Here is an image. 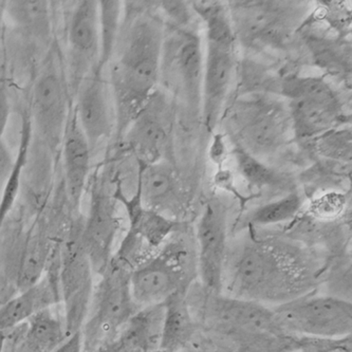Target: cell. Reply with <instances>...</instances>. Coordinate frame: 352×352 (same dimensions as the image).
<instances>
[{"mask_svg":"<svg viewBox=\"0 0 352 352\" xmlns=\"http://www.w3.org/2000/svg\"><path fill=\"white\" fill-rule=\"evenodd\" d=\"M10 98L3 84L0 82V138H3L10 119Z\"/></svg>","mask_w":352,"mask_h":352,"instance_id":"37","label":"cell"},{"mask_svg":"<svg viewBox=\"0 0 352 352\" xmlns=\"http://www.w3.org/2000/svg\"><path fill=\"white\" fill-rule=\"evenodd\" d=\"M31 140H32V123H31L30 119H25L23 121L19 153H17L16 158L14 159V164L9 178L3 186V192L0 194V228L7 219L8 214L11 212L14 204L16 202L19 188H21V177H23L25 166L27 165L28 158H29Z\"/></svg>","mask_w":352,"mask_h":352,"instance_id":"26","label":"cell"},{"mask_svg":"<svg viewBox=\"0 0 352 352\" xmlns=\"http://www.w3.org/2000/svg\"><path fill=\"white\" fill-rule=\"evenodd\" d=\"M133 270L112 257L94 291L91 316L86 318L82 333V350L94 352L115 339L120 330L139 311L131 298L129 279Z\"/></svg>","mask_w":352,"mask_h":352,"instance_id":"7","label":"cell"},{"mask_svg":"<svg viewBox=\"0 0 352 352\" xmlns=\"http://www.w3.org/2000/svg\"><path fill=\"white\" fill-rule=\"evenodd\" d=\"M60 300L58 273L45 275L34 286L19 292L15 298H10L0 307V329L11 331Z\"/></svg>","mask_w":352,"mask_h":352,"instance_id":"20","label":"cell"},{"mask_svg":"<svg viewBox=\"0 0 352 352\" xmlns=\"http://www.w3.org/2000/svg\"><path fill=\"white\" fill-rule=\"evenodd\" d=\"M170 100L155 90L124 133L125 142L140 164L166 160L173 129Z\"/></svg>","mask_w":352,"mask_h":352,"instance_id":"12","label":"cell"},{"mask_svg":"<svg viewBox=\"0 0 352 352\" xmlns=\"http://www.w3.org/2000/svg\"><path fill=\"white\" fill-rule=\"evenodd\" d=\"M121 30L109 86L118 133L124 135L160 80L164 32L162 21L148 12H139Z\"/></svg>","mask_w":352,"mask_h":352,"instance_id":"2","label":"cell"},{"mask_svg":"<svg viewBox=\"0 0 352 352\" xmlns=\"http://www.w3.org/2000/svg\"><path fill=\"white\" fill-rule=\"evenodd\" d=\"M67 338L65 322L45 309L27 320L15 352H53Z\"/></svg>","mask_w":352,"mask_h":352,"instance_id":"23","label":"cell"},{"mask_svg":"<svg viewBox=\"0 0 352 352\" xmlns=\"http://www.w3.org/2000/svg\"><path fill=\"white\" fill-rule=\"evenodd\" d=\"M137 192L147 210L164 216L180 210L179 182L167 160L148 165L140 164Z\"/></svg>","mask_w":352,"mask_h":352,"instance_id":"19","label":"cell"},{"mask_svg":"<svg viewBox=\"0 0 352 352\" xmlns=\"http://www.w3.org/2000/svg\"><path fill=\"white\" fill-rule=\"evenodd\" d=\"M324 270V263L293 241L251 239L233 249L229 245L222 293L276 306L314 292Z\"/></svg>","mask_w":352,"mask_h":352,"instance_id":"1","label":"cell"},{"mask_svg":"<svg viewBox=\"0 0 352 352\" xmlns=\"http://www.w3.org/2000/svg\"><path fill=\"white\" fill-rule=\"evenodd\" d=\"M70 110L66 87L54 69L43 72L35 82L31 104V123L41 142L58 151L62 145Z\"/></svg>","mask_w":352,"mask_h":352,"instance_id":"14","label":"cell"},{"mask_svg":"<svg viewBox=\"0 0 352 352\" xmlns=\"http://www.w3.org/2000/svg\"><path fill=\"white\" fill-rule=\"evenodd\" d=\"M6 343H7V333L0 329V352H5Z\"/></svg>","mask_w":352,"mask_h":352,"instance_id":"40","label":"cell"},{"mask_svg":"<svg viewBox=\"0 0 352 352\" xmlns=\"http://www.w3.org/2000/svg\"><path fill=\"white\" fill-rule=\"evenodd\" d=\"M6 16V1H0V32L3 30Z\"/></svg>","mask_w":352,"mask_h":352,"instance_id":"39","label":"cell"},{"mask_svg":"<svg viewBox=\"0 0 352 352\" xmlns=\"http://www.w3.org/2000/svg\"><path fill=\"white\" fill-rule=\"evenodd\" d=\"M271 308L284 336L322 340L351 336V300L310 292Z\"/></svg>","mask_w":352,"mask_h":352,"instance_id":"6","label":"cell"},{"mask_svg":"<svg viewBox=\"0 0 352 352\" xmlns=\"http://www.w3.org/2000/svg\"><path fill=\"white\" fill-rule=\"evenodd\" d=\"M235 158L239 175L250 186L258 190H284L292 184L285 175L267 166L261 162V159L251 156L250 153L238 147H235Z\"/></svg>","mask_w":352,"mask_h":352,"instance_id":"27","label":"cell"},{"mask_svg":"<svg viewBox=\"0 0 352 352\" xmlns=\"http://www.w3.org/2000/svg\"><path fill=\"white\" fill-rule=\"evenodd\" d=\"M197 278L194 230L178 223L161 247L133 269L131 298L139 310L160 306L177 293H188Z\"/></svg>","mask_w":352,"mask_h":352,"instance_id":"3","label":"cell"},{"mask_svg":"<svg viewBox=\"0 0 352 352\" xmlns=\"http://www.w3.org/2000/svg\"><path fill=\"white\" fill-rule=\"evenodd\" d=\"M204 67V49L198 34L178 28L164 39L160 78L186 105L199 107L201 104Z\"/></svg>","mask_w":352,"mask_h":352,"instance_id":"9","label":"cell"},{"mask_svg":"<svg viewBox=\"0 0 352 352\" xmlns=\"http://www.w3.org/2000/svg\"><path fill=\"white\" fill-rule=\"evenodd\" d=\"M316 151L322 158L334 162L348 163L351 161V131L332 129L318 137Z\"/></svg>","mask_w":352,"mask_h":352,"instance_id":"31","label":"cell"},{"mask_svg":"<svg viewBox=\"0 0 352 352\" xmlns=\"http://www.w3.org/2000/svg\"><path fill=\"white\" fill-rule=\"evenodd\" d=\"M228 157L227 145L224 143L223 137L220 133L214 135L213 142L210 145V158L212 162L217 164L218 168L223 166L224 161Z\"/></svg>","mask_w":352,"mask_h":352,"instance_id":"35","label":"cell"},{"mask_svg":"<svg viewBox=\"0 0 352 352\" xmlns=\"http://www.w3.org/2000/svg\"><path fill=\"white\" fill-rule=\"evenodd\" d=\"M214 183H215L217 188L232 192L238 198H241V195L236 190L235 184H234V176L231 170H226L223 167L218 168V172L216 173L215 177H214Z\"/></svg>","mask_w":352,"mask_h":352,"instance_id":"36","label":"cell"},{"mask_svg":"<svg viewBox=\"0 0 352 352\" xmlns=\"http://www.w3.org/2000/svg\"><path fill=\"white\" fill-rule=\"evenodd\" d=\"M304 202V196L293 190L279 199L252 210L249 215L250 224L254 227H269L286 223L300 215Z\"/></svg>","mask_w":352,"mask_h":352,"instance_id":"28","label":"cell"},{"mask_svg":"<svg viewBox=\"0 0 352 352\" xmlns=\"http://www.w3.org/2000/svg\"><path fill=\"white\" fill-rule=\"evenodd\" d=\"M14 159L10 153L3 138H0V194L3 192V186L9 178L12 167L14 164Z\"/></svg>","mask_w":352,"mask_h":352,"instance_id":"34","label":"cell"},{"mask_svg":"<svg viewBox=\"0 0 352 352\" xmlns=\"http://www.w3.org/2000/svg\"><path fill=\"white\" fill-rule=\"evenodd\" d=\"M67 190L74 206H78L90 172L91 148L78 125L74 112H70L62 145Z\"/></svg>","mask_w":352,"mask_h":352,"instance_id":"21","label":"cell"},{"mask_svg":"<svg viewBox=\"0 0 352 352\" xmlns=\"http://www.w3.org/2000/svg\"><path fill=\"white\" fill-rule=\"evenodd\" d=\"M50 259V250L45 243H36L28 245L17 271L16 285L19 292L31 288L41 280Z\"/></svg>","mask_w":352,"mask_h":352,"instance_id":"30","label":"cell"},{"mask_svg":"<svg viewBox=\"0 0 352 352\" xmlns=\"http://www.w3.org/2000/svg\"><path fill=\"white\" fill-rule=\"evenodd\" d=\"M188 293H177L163 304L161 352H183L190 347L198 325L186 300Z\"/></svg>","mask_w":352,"mask_h":352,"instance_id":"22","label":"cell"},{"mask_svg":"<svg viewBox=\"0 0 352 352\" xmlns=\"http://www.w3.org/2000/svg\"><path fill=\"white\" fill-rule=\"evenodd\" d=\"M53 352H84L80 330L68 336L66 341Z\"/></svg>","mask_w":352,"mask_h":352,"instance_id":"38","label":"cell"},{"mask_svg":"<svg viewBox=\"0 0 352 352\" xmlns=\"http://www.w3.org/2000/svg\"><path fill=\"white\" fill-rule=\"evenodd\" d=\"M199 283L206 290L222 292L224 263L229 243V210L219 198L202 208L194 230Z\"/></svg>","mask_w":352,"mask_h":352,"instance_id":"11","label":"cell"},{"mask_svg":"<svg viewBox=\"0 0 352 352\" xmlns=\"http://www.w3.org/2000/svg\"><path fill=\"white\" fill-rule=\"evenodd\" d=\"M6 15L25 34L47 38L50 34V6L44 0H14L6 3Z\"/></svg>","mask_w":352,"mask_h":352,"instance_id":"24","label":"cell"},{"mask_svg":"<svg viewBox=\"0 0 352 352\" xmlns=\"http://www.w3.org/2000/svg\"><path fill=\"white\" fill-rule=\"evenodd\" d=\"M186 300L198 328L204 331L227 338L284 336L270 306L206 290L199 281L190 287Z\"/></svg>","mask_w":352,"mask_h":352,"instance_id":"4","label":"cell"},{"mask_svg":"<svg viewBox=\"0 0 352 352\" xmlns=\"http://www.w3.org/2000/svg\"><path fill=\"white\" fill-rule=\"evenodd\" d=\"M119 229L115 199L98 190L92 195L89 215L80 238L92 270L103 274L111 261V249Z\"/></svg>","mask_w":352,"mask_h":352,"instance_id":"17","label":"cell"},{"mask_svg":"<svg viewBox=\"0 0 352 352\" xmlns=\"http://www.w3.org/2000/svg\"><path fill=\"white\" fill-rule=\"evenodd\" d=\"M129 218L131 224L129 231L141 238L153 252L161 247L178 224L175 220L147 210L144 206L129 215Z\"/></svg>","mask_w":352,"mask_h":352,"instance_id":"25","label":"cell"},{"mask_svg":"<svg viewBox=\"0 0 352 352\" xmlns=\"http://www.w3.org/2000/svg\"><path fill=\"white\" fill-rule=\"evenodd\" d=\"M229 8L236 38L245 46L278 47L300 19L298 6L275 1H236Z\"/></svg>","mask_w":352,"mask_h":352,"instance_id":"10","label":"cell"},{"mask_svg":"<svg viewBox=\"0 0 352 352\" xmlns=\"http://www.w3.org/2000/svg\"><path fill=\"white\" fill-rule=\"evenodd\" d=\"M100 12V41H101V53L98 70L109 63L113 55V51L119 38L121 30V3L119 1L104 0L98 3Z\"/></svg>","mask_w":352,"mask_h":352,"instance_id":"29","label":"cell"},{"mask_svg":"<svg viewBox=\"0 0 352 352\" xmlns=\"http://www.w3.org/2000/svg\"><path fill=\"white\" fill-rule=\"evenodd\" d=\"M346 206L345 195L331 190L312 200L307 215L318 221L331 222L343 215Z\"/></svg>","mask_w":352,"mask_h":352,"instance_id":"32","label":"cell"},{"mask_svg":"<svg viewBox=\"0 0 352 352\" xmlns=\"http://www.w3.org/2000/svg\"><path fill=\"white\" fill-rule=\"evenodd\" d=\"M101 72L94 70L80 80L74 109L91 151L109 138L115 124L111 90Z\"/></svg>","mask_w":352,"mask_h":352,"instance_id":"15","label":"cell"},{"mask_svg":"<svg viewBox=\"0 0 352 352\" xmlns=\"http://www.w3.org/2000/svg\"><path fill=\"white\" fill-rule=\"evenodd\" d=\"M68 45L74 64L84 65L91 72H100L101 41L98 1L82 0L74 8L69 19Z\"/></svg>","mask_w":352,"mask_h":352,"instance_id":"18","label":"cell"},{"mask_svg":"<svg viewBox=\"0 0 352 352\" xmlns=\"http://www.w3.org/2000/svg\"><path fill=\"white\" fill-rule=\"evenodd\" d=\"M161 9L165 12L168 19L181 28L188 25L190 19V12L188 6L182 1H163Z\"/></svg>","mask_w":352,"mask_h":352,"instance_id":"33","label":"cell"},{"mask_svg":"<svg viewBox=\"0 0 352 352\" xmlns=\"http://www.w3.org/2000/svg\"><path fill=\"white\" fill-rule=\"evenodd\" d=\"M236 147L255 158L271 156L293 135L288 108L265 96L236 102L228 116Z\"/></svg>","mask_w":352,"mask_h":352,"instance_id":"5","label":"cell"},{"mask_svg":"<svg viewBox=\"0 0 352 352\" xmlns=\"http://www.w3.org/2000/svg\"><path fill=\"white\" fill-rule=\"evenodd\" d=\"M89 259L80 243V235L69 241L63 252L58 267L60 300L65 304V327L70 336L82 329L87 318L94 292Z\"/></svg>","mask_w":352,"mask_h":352,"instance_id":"13","label":"cell"},{"mask_svg":"<svg viewBox=\"0 0 352 352\" xmlns=\"http://www.w3.org/2000/svg\"><path fill=\"white\" fill-rule=\"evenodd\" d=\"M280 94L288 101L293 135L318 138L338 129L344 118L339 94L320 76H295L281 82Z\"/></svg>","mask_w":352,"mask_h":352,"instance_id":"8","label":"cell"},{"mask_svg":"<svg viewBox=\"0 0 352 352\" xmlns=\"http://www.w3.org/2000/svg\"><path fill=\"white\" fill-rule=\"evenodd\" d=\"M235 43L206 41L201 105L208 131H214L227 101L235 72Z\"/></svg>","mask_w":352,"mask_h":352,"instance_id":"16","label":"cell"}]
</instances>
